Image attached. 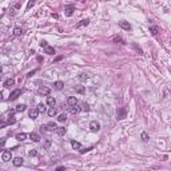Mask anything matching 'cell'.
I'll return each instance as SVG.
<instances>
[{
  "mask_svg": "<svg viewBox=\"0 0 171 171\" xmlns=\"http://www.w3.org/2000/svg\"><path fill=\"white\" fill-rule=\"evenodd\" d=\"M42 131H48V132H53V131H56V124L53 122H50L48 124H45V126H42Z\"/></svg>",
  "mask_w": 171,
  "mask_h": 171,
  "instance_id": "1",
  "label": "cell"
},
{
  "mask_svg": "<svg viewBox=\"0 0 171 171\" xmlns=\"http://www.w3.org/2000/svg\"><path fill=\"white\" fill-rule=\"evenodd\" d=\"M21 94H23V91H21L20 88H16V90H13L12 92L9 94V98H8V99H9L11 102H12V100H16L19 96H21Z\"/></svg>",
  "mask_w": 171,
  "mask_h": 171,
  "instance_id": "2",
  "label": "cell"
},
{
  "mask_svg": "<svg viewBox=\"0 0 171 171\" xmlns=\"http://www.w3.org/2000/svg\"><path fill=\"white\" fill-rule=\"evenodd\" d=\"M126 116H127V110H126V107H122V108H119L116 111V119L118 120H123Z\"/></svg>",
  "mask_w": 171,
  "mask_h": 171,
  "instance_id": "3",
  "label": "cell"
},
{
  "mask_svg": "<svg viewBox=\"0 0 171 171\" xmlns=\"http://www.w3.org/2000/svg\"><path fill=\"white\" fill-rule=\"evenodd\" d=\"M11 159H12V152L9 150H4L1 152V160L3 162H9Z\"/></svg>",
  "mask_w": 171,
  "mask_h": 171,
  "instance_id": "4",
  "label": "cell"
},
{
  "mask_svg": "<svg viewBox=\"0 0 171 171\" xmlns=\"http://www.w3.org/2000/svg\"><path fill=\"white\" fill-rule=\"evenodd\" d=\"M37 94L39 95H45L48 96L51 94V88L47 87V86H42V87H39V90H37Z\"/></svg>",
  "mask_w": 171,
  "mask_h": 171,
  "instance_id": "5",
  "label": "cell"
},
{
  "mask_svg": "<svg viewBox=\"0 0 171 171\" xmlns=\"http://www.w3.org/2000/svg\"><path fill=\"white\" fill-rule=\"evenodd\" d=\"M90 130L92 131V132H96V131L100 130V123L96 122V120H92V122L90 123Z\"/></svg>",
  "mask_w": 171,
  "mask_h": 171,
  "instance_id": "6",
  "label": "cell"
},
{
  "mask_svg": "<svg viewBox=\"0 0 171 171\" xmlns=\"http://www.w3.org/2000/svg\"><path fill=\"white\" fill-rule=\"evenodd\" d=\"M74 11H75V5L74 4H68L66 7V9H64V13H66V16H72L74 15Z\"/></svg>",
  "mask_w": 171,
  "mask_h": 171,
  "instance_id": "7",
  "label": "cell"
},
{
  "mask_svg": "<svg viewBox=\"0 0 171 171\" xmlns=\"http://www.w3.org/2000/svg\"><path fill=\"white\" fill-rule=\"evenodd\" d=\"M119 27H120V28H123V29H126V31H131V29H132L131 24L128 23V21H126V20L119 21Z\"/></svg>",
  "mask_w": 171,
  "mask_h": 171,
  "instance_id": "8",
  "label": "cell"
},
{
  "mask_svg": "<svg viewBox=\"0 0 171 171\" xmlns=\"http://www.w3.org/2000/svg\"><path fill=\"white\" fill-rule=\"evenodd\" d=\"M39 114H40V112H39V110H37V108H31L28 111V116L31 118V119H37Z\"/></svg>",
  "mask_w": 171,
  "mask_h": 171,
  "instance_id": "9",
  "label": "cell"
},
{
  "mask_svg": "<svg viewBox=\"0 0 171 171\" xmlns=\"http://www.w3.org/2000/svg\"><path fill=\"white\" fill-rule=\"evenodd\" d=\"M112 43H119V44H126V42H124V39H123L120 35H115V36H112Z\"/></svg>",
  "mask_w": 171,
  "mask_h": 171,
  "instance_id": "10",
  "label": "cell"
},
{
  "mask_svg": "<svg viewBox=\"0 0 171 171\" xmlns=\"http://www.w3.org/2000/svg\"><path fill=\"white\" fill-rule=\"evenodd\" d=\"M67 104H68L69 107L76 106V104H77V98H76V96H69V98L67 99Z\"/></svg>",
  "mask_w": 171,
  "mask_h": 171,
  "instance_id": "11",
  "label": "cell"
},
{
  "mask_svg": "<svg viewBox=\"0 0 171 171\" xmlns=\"http://www.w3.org/2000/svg\"><path fill=\"white\" fill-rule=\"evenodd\" d=\"M15 112H16L15 110L9 112V115H8V120H7V123H8V124H15V123H16V118L13 116V114H15Z\"/></svg>",
  "mask_w": 171,
  "mask_h": 171,
  "instance_id": "12",
  "label": "cell"
},
{
  "mask_svg": "<svg viewBox=\"0 0 171 171\" xmlns=\"http://www.w3.org/2000/svg\"><path fill=\"white\" fill-rule=\"evenodd\" d=\"M88 24H90V19H83V20H80L75 27H76V28H82V27H87Z\"/></svg>",
  "mask_w": 171,
  "mask_h": 171,
  "instance_id": "13",
  "label": "cell"
},
{
  "mask_svg": "<svg viewBox=\"0 0 171 171\" xmlns=\"http://www.w3.org/2000/svg\"><path fill=\"white\" fill-rule=\"evenodd\" d=\"M63 87H64V83L61 82V80H56V82L53 83V88H55L56 91H60V90H63Z\"/></svg>",
  "mask_w": 171,
  "mask_h": 171,
  "instance_id": "14",
  "label": "cell"
},
{
  "mask_svg": "<svg viewBox=\"0 0 171 171\" xmlns=\"http://www.w3.org/2000/svg\"><path fill=\"white\" fill-rule=\"evenodd\" d=\"M47 112H48V116H50V118H53L56 114H58V108H56V107H53V106H51L50 110H48Z\"/></svg>",
  "mask_w": 171,
  "mask_h": 171,
  "instance_id": "15",
  "label": "cell"
},
{
  "mask_svg": "<svg viewBox=\"0 0 171 171\" xmlns=\"http://www.w3.org/2000/svg\"><path fill=\"white\" fill-rule=\"evenodd\" d=\"M29 139H31V140H34V142H36V143H37V142H39L42 138H40V135H39L37 132H31V134H29Z\"/></svg>",
  "mask_w": 171,
  "mask_h": 171,
  "instance_id": "16",
  "label": "cell"
},
{
  "mask_svg": "<svg viewBox=\"0 0 171 171\" xmlns=\"http://www.w3.org/2000/svg\"><path fill=\"white\" fill-rule=\"evenodd\" d=\"M12 163H13V166H15V167H20V166L23 164V158H20V156L15 158V159L12 160Z\"/></svg>",
  "mask_w": 171,
  "mask_h": 171,
  "instance_id": "17",
  "label": "cell"
},
{
  "mask_svg": "<svg viewBox=\"0 0 171 171\" xmlns=\"http://www.w3.org/2000/svg\"><path fill=\"white\" fill-rule=\"evenodd\" d=\"M44 52L47 55H55V48L51 47V45H47V47H44Z\"/></svg>",
  "mask_w": 171,
  "mask_h": 171,
  "instance_id": "18",
  "label": "cell"
},
{
  "mask_svg": "<svg viewBox=\"0 0 171 171\" xmlns=\"http://www.w3.org/2000/svg\"><path fill=\"white\" fill-rule=\"evenodd\" d=\"M150 32H151V35L156 36V35L159 34V27L158 26H150Z\"/></svg>",
  "mask_w": 171,
  "mask_h": 171,
  "instance_id": "19",
  "label": "cell"
},
{
  "mask_svg": "<svg viewBox=\"0 0 171 171\" xmlns=\"http://www.w3.org/2000/svg\"><path fill=\"white\" fill-rule=\"evenodd\" d=\"M23 28L21 27H15V29H13V36H21L23 35Z\"/></svg>",
  "mask_w": 171,
  "mask_h": 171,
  "instance_id": "20",
  "label": "cell"
},
{
  "mask_svg": "<svg viewBox=\"0 0 171 171\" xmlns=\"http://www.w3.org/2000/svg\"><path fill=\"white\" fill-rule=\"evenodd\" d=\"M75 92H76V94H79V95H83V94L86 92L84 86H76V87H75Z\"/></svg>",
  "mask_w": 171,
  "mask_h": 171,
  "instance_id": "21",
  "label": "cell"
},
{
  "mask_svg": "<svg viewBox=\"0 0 171 171\" xmlns=\"http://www.w3.org/2000/svg\"><path fill=\"white\" fill-rule=\"evenodd\" d=\"M16 139H17L19 142L26 140V139H27V134H26V132H19V134H16Z\"/></svg>",
  "mask_w": 171,
  "mask_h": 171,
  "instance_id": "22",
  "label": "cell"
},
{
  "mask_svg": "<svg viewBox=\"0 0 171 171\" xmlns=\"http://www.w3.org/2000/svg\"><path fill=\"white\" fill-rule=\"evenodd\" d=\"M55 132L58 134L59 136H64V135H66V132H67V130H66L64 127H58V128H56V131H55Z\"/></svg>",
  "mask_w": 171,
  "mask_h": 171,
  "instance_id": "23",
  "label": "cell"
},
{
  "mask_svg": "<svg viewBox=\"0 0 171 171\" xmlns=\"http://www.w3.org/2000/svg\"><path fill=\"white\" fill-rule=\"evenodd\" d=\"M80 110H82V111H84V112H88V111H90V104L86 103V102L80 103Z\"/></svg>",
  "mask_w": 171,
  "mask_h": 171,
  "instance_id": "24",
  "label": "cell"
},
{
  "mask_svg": "<svg viewBox=\"0 0 171 171\" xmlns=\"http://www.w3.org/2000/svg\"><path fill=\"white\" fill-rule=\"evenodd\" d=\"M15 84V79H12V77H9V79H7L4 82V87L5 88H8V87H11V86H13Z\"/></svg>",
  "mask_w": 171,
  "mask_h": 171,
  "instance_id": "25",
  "label": "cell"
},
{
  "mask_svg": "<svg viewBox=\"0 0 171 171\" xmlns=\"http://www.w3.org/2000/svg\"><path fill=\"white\" fill-rule=\"evenodd\" d=\"M71 146H72L74 150H80L82 148V144H80L79 142H76V140H71Z\"/></svg>",
  "mask_w": 171,
  "mask_h": 171,
  "instance_id": "26",
  "label": "cell"
},
{
  "mask_svg": "<svg viewBox=\"0 0 171 171\" xmlns=\"http://www.w3.org/2000/svg\"><path fill=\"white\" fill-rule=\"evenodd\" d=\"M26 104H17V106H16V108H15V111L16 112H23V111H26Z\"/></svg>",
  "mask_w": 171,
  "mask_h": 171,
  "instance_id": "27",
  "label": "cell"
},
{
  "mask_svg": "<svg viewBox=\"0 0 171 171\" xmlns=\"http://www.w3.org/2000/svg\"><path fill=\"white\" fill-rule=\"evenodd\" d=\"M77 77H79V80H80V82H83V83H84L86 80H88V75H87V74H84V72L79 74V76H77Z\"/></svg>",
  "mask_w": 171,
  "mask_h": 171,
  "instance_id": "28",
  "label": "cell"
},
{
  "mask_svg": "<svg viewBox=\"0 0 171 171\" xmlns=\"http://www.w3.org/2000/svg\"><path fill=\"white\" fill-rule=\"evenodd\" d=\"M55 103H56L55 98H52V96H47V104H48V106H55Z\"/></svg>",
  "mask_w": 171,
  "mask_h": 171,
  "instance_id": "29",
  "label": "cell"
},
{
  "mask_svg": "<svg viewBox=\"0 0 171 171\" xmlns=\"http://www.w3.org/2000/svg\"><path fill=\"white\" fill-rule=\"evenodd\" d=\"M69 111H71V114H77V112H79V111H82V110H80V107H77V104H76V106H72L71 107V108H69Z\"/></svg>",
  "mask_w": 171,
  "mask_h": 171,
  "instance_id": "30",
  "label": "cell"
},
{
  "mask_svg": "<svg viewBox=\"0 0 171 171\" xmlns=\"http://www.w3.org/2000/svg\"><path fill=\"white\" fill-rule=\"evenodd\" d=\"M140 139L143 142H148V139H150V136H148V134L146 132V131H143V132L140 134Z\"/></svg>",
  "mask_w": 171,
  "mask_h": 171,
  "instance_id": "31",
  "label": "cell"
},
{
  "mask_svg": "<svg viewBox=\"0 0 171 171\" xmlns=\"http://www.w3.org/2000/svg\"><path fill=\"white\" fill-rule=\"evenodd\" d=\"M37 110H39V112H40V114H44V112L47 111V108H45V106H44L43 103L37 104Z\"/></svg>",
  "mask_w": 171,
  "mask_h": 171,
  "instance_id": "32",
  "label": "cell"
},
{
  "mask_svg": "<svg viewBox=\"0 0 171 171\" xmlns=\"http://www.w3.org/2000/svg\"><path fill=\"white\" fill-rule=\"evenodd\" d=\"M35 3H36V0H28V4H27V11L31 9V8L35 5Z\"/></svg>",
  "mask_w": 171,
  "mask_h": 171,
  "instance_id": "33",
  "label": "cell"
},
{
  "mask_svg": "<svg viewBox=\"0 0 171 171\" xmlns=\"http://www.w3.org/2000/svg\"><path fill=\"white\" fill-rule=\"evenodd\" d=\"M58 120H59V122H61V123L66 122V120H67V115H66V114H60V115L58 116Z\"/></svg>",
  "mask_w": 171,
  "mask_h": 171,
  "instance_id": "34",
  "label": "cell"
},
{
  "mask_svg": "<svg viewBox=\"0 0 171 171\" xmlns=\"http://www.w3.org/2000/svg\"><path fill=\"white\" fill-rule=\"evenodd\" d=\"M132 47H134V48H135V50H136V51H138V52H139V53H140V55H143V50H142V48H140V47H138V44H135V43H132Z\"/></svg>",
  "mask_w": 171,
  "mask_h": 171,
  "instance_id": "35",
  "label": "cell"
},
{
  "mask_svg": "<svg viewBox=\"0 0 171 171\" xmlns=\"http://www.w3.org/2000/svg\"><path fill=\"white\" fill-rule=\"evenodd\" d=\"M91 150H92V147H87V148H80V150H79V152H80V154H86V152L91 151Z\"/></svg>",
  "mask_w": 171,
  "mask_h": 171,
  "instance_id": "36",
  "label": "cell"
},
{
  "mask_svg": "<svg viewBox=\"0 0 171 171\" xmlns=\"http://www.w3.org/2000/svg\"><path fill=\"white\" fill-rule=\"evenodd\" d=\"M51 144H52V142L50 140V139H48V140H45V143H44V148L45 150H48L51 147Z\"/></svg>",
  "mask_w": 171,
  "mask_h": 171,
  "instance_id": "37",
  "label": "cell"
},
{
  "mask_svg": "<svg viewBox=\"0 0 171 171\" xmlns=\"http://www.w3.org/2000/svg\"><path fill=\"white\" fill-rule=\"evenodd\" d=\"M28 155H29V156H36V155H37V151H36V150H31V151L28 152Z\"/></svg>",
  "mask_w": 171,
  "mask_h": 171,
  "instance_id": "38",
  "label": "cell"
},
{
  "mask_svg": "<svg viewBox=\"0 0 171 171\" xmlns=\"http://www.w3.org/2000/svg\"><path fill=\"white\" fill-rule=\"evenodd\" d=\"M36 72H37V68H36V69H32V71H29L28 74H27V77H31L32 75H34V74H36Z\"/></svg>",
  "mask_w": 171,
  "mask_h": 171,
  "instance_id": "39",
  "label": "cell"
},
{
  "mask_svg": "<svg viewBox=\"0 0 171 171\" xmlns=\"http://www.w3.org/2000/svg\"><path fill=\"white\" fill-rule=\"evenodd\" d=\"M47 42H45V40H42V42H40V47L42 48H44V47H47Z\"/></svg>",
  "mask_w": 171,
  "mask_h": 171,
  "instance_id": "40",
  "label": "cell"
},
{
  "mask_svg": "<svg viewBox=\"0 0 171 171\" xmlns=\"http://www.w3.org/2000/svg\"><path fill=\"white\" fill-rule=\"evenodd\" d=\"M60 170H66V167H64V166H59V167H56V171H60Z\"/></svg>",
  "mask_w": 171,
  "mask_h": 171,
  "instance_id": "41",
  "label": "cell"
},
{
  "mask_svg": "<svg viewBox=\"0 0 171 171\" xmlns=\"http://www.w3.org/2000/svg\"><path fill=\"white\" fill-rule=\"evenodd\" d=\"M7 124H8V123H5L4 120H3V122H1V124H0V127H1V128H4V127H5V126H7Z\"/></svg>",
  "mask_w": 171,
  "mask_h": 171,
  "instance_id": "42",
  "label": "cell"
},
{
  "mask_svg": "<svg viewBox=\"0 0 171 171\" xmlns=\"http://www.w3.org/2000/svg\"><path fill=\"white\" fill-rule=\"evenodd\" d=\"M15 8H16V9H19V8H20V3H16V4H15Z\"/></svg>",
  "mask_w": 171,
  "mask_h": 171,
  "instance_id": "43",
  "label": "cell"
},
{
  "mask_svg": "<svg viewBox=\"0 0 171 171\" xmlns=\"http://www.w3.org/2000/svg\"><path fill=\"white\" fill-rule=\"evenodd\" d=\"M51 16H52V17H55V19H58V17H59V15H58V13H52Z\"/></svg>",
  "mask_w": 171,
  "mask_h": 171,
  "instance_id": "44",
  "label": "cell"
},
{
  "mask_svg": "<svg viewBox=\"0 0 171 171\" xmlns=\"http://www.w3.org/2000/svg\"><path fill=\"white\" fill-rule=\"evenodd\" d=\"M61 59H63V56H58V58L55 59V61H59V60H61Z\"/></svg>",
  "mask_w": 171,
  "mask_h": 171,
  "instance_id": "45",
  "label": "cell"
}]
</instances>
